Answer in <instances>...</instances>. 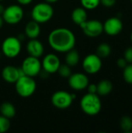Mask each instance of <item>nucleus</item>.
Masks as SVG:
<instances>
[{
    "label": "nucleus",
    "instance_id": "nucleus-1",
    "mask_svg": "<svg viewBox=\"0 0 132 133\" xmlns=\"http://www.w3.org/2000/svg\"><path fill=\"white\" fill-rule=\"evenodd\" d=\"M47 41L54 51L60 53H66L74 48L76 38L71 30L65 27H58L50 32Z\"/></svg>",
    "mask_w": 132,
    "mask_h": 133
},
{
    "label": "nucleus",
    "instance_id": "nucleus-2",
    "mask_svg": "<svg viewBox=\"0 0 132 133\" xmlns=\"http://www.w3.org/2000/svg\"><path fill=\"white\" fill-rule=\"evenodd\" d=\"M80 108L87 115L95 116L98 115L102 108L100 97L97 94L87 93L81 98Z\"/></svg>",
    "mask_w": 132,
    "mask_h": 133
},
{
    "label": "nucleus",
    "instance_id": "nucleus-3",
    "mask_svg": "<svg viewBox=\"0 0 132 133\" xmlns=\"http://www.w3.org/2000/svg\"><path fill=\"white\" fill-rule=\"evenodd\" d=\"M54 16V9L51 4L47 2H39L36 4L31 11L33 20L38 23H45L51 19Z\"/></svg>",
    "mask_w": 132,
    "mask_h": 133
},
{
    "label": "nucleus",
    "instance_id": "nucleus-4",
    "mask_svg": "<svg viewBox=\"0 0 132 133\" xmlns=\"http://www.w3.org/2000/svg\"><path fill=\"white\" fill-rule=\"evenodd\" d=\"M15 88L19 96L23 98H27L35 93L37 83L33 77L23 75L15 83Z\"/></svg>",
    "mask_w": 132,
    "mask_h": 133
},
{
    "label": "nucleus",
    "instance_id": "nucleus-5",
    "mask_svg": "<svg viewBox=\"0 0 132 133\" xmlns=\"http://www.w3.org/2000/svg\"><path fill=\"white\" fill-rule=\"evenodd\" d=\"M22 49L21 41L19 37L10 36L4 39L2 44V51L3 55L9 58L17 57Z\"/></svg>",
    "mask_w": 132,
    "mask_h": 133
},
{
    "label": "nucleus",
    "instance_id": "nucleus-6",
    "mask_svg": "<svg viewBox=\"0 0 132 133\" xmlns=\"http://www.w3.org/2000/svg\"><path fill=\"white\" fill-rule=\"evenodd\" d=\"M75 97L76 96L74 94L65 90H58L52 94L51 101L54 107L60 110H65L72 105Z\"/></svg>",
    "mask_w": 132,
    "mask_h": 133
},
{
    "label": "nucleus",
    "instance_id": "nucleus-7",
    "mask_svg": "<svg viewBox=\"0 0 132 133\" xmlns=\"http://www.w3.org/2000/svg\"><path fill=\"white\" fill-rule=\"evenodd\" d=\"M24 12L19 5H10L5 8L4 12L2 15L5 23L15 25L19 23L23 18Z\"/></svg>",
    "mask_w": 132,
    "mask_h": 133
},
{
    "label": "nucleus",
    "instance_id": "nucleus-8",
    "mask_svg": "<svg viewBox=\"0 0 132 133\" xmlns=\"http://www.w3.org/2000/svg\"><path fill=\"white\" fill-rule=\"evenodd\" d=\"M20 69L24 75L33 78L38 76L41 72V62L38 58L29 55L23 61Z\"/></svg>",
    "mask_w": 132,
    "mask_h": 133
},
{
    "label": "nucleus",
    "instance_id": "nucleus-9",
    "mask_svg": "<svg viewBox=\"0 0 132 133\" xmlns=\"http://www.w3.org/2000/svg\"><path fill=\"white\" fill-rule=\"evenodd\" d=\"M84 34L89 37H96L103 32V23L97 19L86 20L79 25Z\"/></svg>",
    "mask_w": 132,
    "mask_h": 133
},
{
    "label": "nucleus",
    "instance_id": "nucleus-10",
    "mask_svg": "<svg viewBox=\"0 0 132 133\" xmlns=\"http://www.w3.org/2000/svg\"><path fill=\"white\" fill-rule=\"evenodd\" d=\"M82 68L88 74H96L102 68V60L96 54H89L86 55L82 61Z\"/></svg>",
    "mask_w": 132,
    "mask_h": 133
},
{
    "label": "nucleus",
    "instance_id": "nucleus-11",
    "mask_svg": "<svg viewBox=\"0 0 132 133\" xmlns=\"http://www.w3.org/2000/svg\"><path fill=\"white\" fill-rule=\"evenodd\" d=\"M68 86L74 90L80 91L86 89L87 86L89 83L88 76L82 72H75L71 74L68 78Z\"/></svg>",
    "mask_w": 132,
    "mask_h": 133
},
{
    "label": "nucleus",
    "instance_id": "nucleus-12",
    "mask_svg": "<svg viewBox=\"0 0 132 133\" xmlns=\"http://www.w3.org/2000/svg\"><path fill=\"white\" fill-rule=\"evenodd\" d=\"M60 65L61 61L58 56L53 53L46 55L41 62L42 69L48 74H54L57 72Z\"/></svg>",
    "mask_w": 132,
    "mask_h": 133
},
{
    "label": "nucleus",
    "instance_id": "nucleus-13",
    "mask_svg": "<svg viewBox=\"0 0 132 133\" xmlns=\"http://www.w3.org/2000/svg\"><path fill=\"white\" fill-rule=\"evenodd\" d=\"M103 25V31L110 36H116L123 30V23L118 17H110Z\"/></svg>",
    "mask_w": 132,
    "mask_h": 133
},
{
    "label": "nucleus",
    "instance_id": "nucleus-14",
    "mask_svg": "<svg viewBox=\"0 0 132 133\" xmlns=\"http://www.w3.org/2000/svg\"><path fill=\"white\" fill-rule=\"evenodd\" d=\"M23 75L21 69H18L12 65L5 66L2 71V79L9 83H15L17 79Z\"/></svg>",
    "mask_w": 132,
    "mask_h": 133
},
{
    "label": "nucleus",
    "instance_id": "nucleus-15",
    "mask_svg": "<svg viewBox=\"0 0 132 133\" xmlns=\"http://www.w3.org/2000/svg\"><path fill=\"white\" fill-rule=\"evenodd\" d=\"M26 51L29 55L39 58L44 55V48L43 44L37 38L30 39L26 44Z\"/></svg>",
    "mask_w": 132,
    "mask_h": 133
},
{
    "label": "nucleus",
    "instance_id": "nucleus-16",
    "mask_svg": "<svg viewBox=\"0 0 132 133\" xmlns=\"http://www.w3.org/2000/svg\"><path fill=\"white\" fill-rule=\"evenodd\" d=\"M40 34V23H37L34 20H30L26 24L24 28V34L29 39L37 38Z\"/></svg>",
    "mask_w": 132,
    "mask_h": 133
},
{
    "label": "nucleus",
    "instance_id": "nucleus-17",
    "mask_svg": "<svg viewBox=\"0 0 132 133\" xmlns=\"http://www.w3.org/2000/svg\"><path fill=\"white\" fill-rule=\"evenodd\" d=\"M71 17L73 23L79 26L80 24L87 20L86 9H84L83 7H77L74 9L72 12Z\"/></svg>",
    "mask_w": 132,
    "mask_h": 133
},
{
    "label": "nucleus",
    "instance_id": "nucleus-18",
    "mask_svg": "<svg viewBox=\"0 0 132 133\" xmlns=\"http://www.w3.org/2000/svg\"><path fill=\"white\" fill-rule=\"evenodd\" d=\"M0 113L1 115L10 119L15 117L16 111L15 106L10 102H3L0 105Z\"/></svg>",
    "mask_w": 132,
    "mask_h": 133
},
{
    "label": "nucleus",
    "instance_id": "nucleus-19",
    "mask_svg": "<svg viewBox=\"0 0 132 133\" xmlns=\"http://www.w3.org/2000/svg\"><path fill=\"white\" fill-rule=\"evenodd\" d=\"M96 94L100 96H107L110 94L113 90L112 83L107 79H103L98 83Z\"/></svg>",
    "mask_w": 132,
    "mask_h": 133
},
{
    "label": "nucleus",
    "instance_id": "nucleus-20",
    "mask_svg": "<svg viewBox=\"0 0 132 133\" xmlns=\"http://www.w3.org/2000/svg\"><path fill=\"white\" fill-rule=\"evenodd\" d=\"M80 61V55L77 50L72 48L68 52H66L65 55V64L69 65L70 67L76 66Z\"/></svg>",
    "mask_w": 132,
    "mask_h": 133
},
{
    "label": "nucleus",
    "instance_id": "nucleus-21",
    "mask_svg": "<svg viewBox=\"0 0 132 133\" xmlns=\"http://www.w3.org/2000/svg\"><path fill=\"white\" fill-rule=\"evenodd\" d=\"M110 53H111V48L110 44L107 43L100 44L96 48V55L101 58L108 57L110 55Z\"/></svg>",
    "mask_w": 132,
    "mask_h": 133
},
{
    "label": "nucleus",
    "instance_id": "nucleus-22",
    "mask_svg": "<svg viewBox=\"0 0 132 133\" xmlns=\"http://www.w3.org/2000/svg\"><path fill=\"white\" fill-rule=\"evenodd\" d=\"M120 126L121 129L126 133L132 132V118L129 116H124L120 121Z\"/></svg>",
    "mask_w": 132,
    "mask_h": 133
},
{
    "label": "nucleus",
    "instance_id": "nucleus-23",
    "mask_svg": "<svg viewBox=\"0 0 132 133\" xmlns=\"http://www.w3.org/2000/svg\"><path fill=\"white\" fill-rule=\"evenodd\" d=\"M82 7L86 9H95L100 4V0H80Z\"/></svg>",
    "mask_w": 132,
    "mask_h": 133
},
{
    "label": "nucleus",
    "instance_id": "nucleus-24",
    "mask_svg": "<svg viewBox=\"0 0 132 133\" xmlns=\"http://www.w3.org/2000/svg\"><path fill=\"white\" fill-rule=\"evenodd\" d=\"M57 72H58L60 76L63 78H68L72 74L71 67L67 64H61Z\"/></svg>",
    "mask_w": 132,
    "mask_h": 133
},
{
    "label": "nucleus",
    "instance_id": "nucleus-25",
    "mask_svg": "<svg viewBox=\"0 0 132 133\" xmlns=\"http://www.w3.org/2000/svg\"><path fill=\"white\" fill-rule=\"evenodd\" d=\"M124 79L128 84H132V65H127L123 71Z\"/></svg>",
    "mask_w": 132,
    "mask_h": 133
},
{
    "label": "nucleus",
    "instance_id": "nucleus-26",
    "mask_svg": "<svg viewBox=\"0 0 132 133\" xmlns=\"http://www.w3.org/2000/svg\"><path fill=\"white\" fill-rule=\"evenodd\" d=\"M10 128V122L9 119L0 115V133L6 132Z\"/></svg>",
    "mask_w": 132,
    "mask_h": 133
},
{
    "label": "nucleus",
    "instance_id": "nucleus-27",
    "mask_svg": "<svg viewBox=\"0 0 132 133\" xmlns=\"http://www.w3.org/2000/svg\"><path fill=\"white\" fill-rule=\"evenodd\" d=\"M124 58L128 62V63H132V47H130L125 50Z\"/></svg>",
    "mask_w": 132,
    "mask_h": 133
},
{
    "label": "nucleus",
    "instance_id": "nucleus-28",
    "mask_svg": "<svg viewBox=\"0 0 132 133\" xmlns=\"http://www.w3.org/2000/svg\"><path fill=\"white\" fill-rule=\"evenodd\" d=\"M100 3L105 7H112L115 5L116 0H100Z\"/></svg>",
    "mask_w": 132,
    "mask_h": 133
},
{
    "label": "nucleus",
    "instance_id": "nucleus-29",
    "mask_svg": "<svg viewBox=\"0 0 132 133\" xmlns=\"http://www.w3.org/2000/svg\"><path fill=\"white\" fill-rule=\"evenodd\" d=\"M87 90H88V93H90V94H96V90H97V86L96 84H94V83H91L87 86Z\"/></svg>",
    "mask_w": 132,
    "mask_h": 133
},
{
    "label": "nucleus",
    "instance_id": "nucleus-30",
    "mask_svg": "<svg viewBox=\"0 0 132 133\" xmlns=\"http://www.w3.org/2000/svg\"><path fill=\"white\" fill-rule=\"evenodd\" d=\"M117 65H118L120 68L124 69V67H126V65H128V62L125 60V58H120L117 60Z\"/></svg>",
    "mask_w": 132,
    "mask_h": 133
},
{
    "label": "nucleus",
    "instance_id": "nucleus-31",
    "mask_svg": "<svg viewBox=\"0 0 132 133\" xmlns=\"http://www.w3.org/2000/svg\"><path fill=\"white\" fill-rule=\"evenodd\" d=\"M17 2L19 4V5H30L33 0H16Z\"/></svg>",
    "mask_w": 132,
    "mask_h": 133
},
{
    "label": "nucleus",
    "instance_id": "nucleus-32",
    "mask_svg": "<svg viewBox=\"0 0 132 133\" xmlns=\"http://www.w3.org/2000/svg\"><path fill=\"white\" fill-rule=\"evenodd\" d=\"M5 7H4V5H3L2 4L0 3V16H2V15L3 14L4 10H5Z\"/></svg>",
    "mask_w": 132,
    "mask_h": 133
},
{
    "label": "nucleus",
    "instance_id": "nucleus-33",
    "mask_svg": "<svg viewBox=\"0 0 132 133\" xmlns=\"http://www.w3.org/2000/svg\"><path fill=\"white\" fill-rule=\"evenodd\" d=\"M46 2H47V3H50V4H53V3H55V2H57L58 0H44Z\"/></svg>",
    "mask_w": 132,
    "mask_h": 133
},
{
    "label": "nucleus",
    "instance_id": "nucleus-34",
    "mask_svg": "<svg viewBox=\"0 0 132 133\" xmlns=\"http://www.w3.org/2000/svg\"><path fill=\"white\" fill-rule=\"evenodd\" d=\"M3 23H4V20H3V19H2V16H0V29L2 27Z\"/></svg>",
    "mask_w": 132,
    "mask_h": 133
},
{
    "label": "nucleus",
    "instance_id": "nucleus-35",
    "mask_svg": "<svg viewBox=\"0 0 132 133\" xmlns=\"http://www.w3.org/2000/svg\"><path fill=\"white\" fill-rule=\"evenodd\" d=\"M131 42H132V32H131Z\"/></svg>",
    "mask_w": 132,
    "mask_h": 133
},
{
    "label": "nucleus",
    "instance_id": "nucleus-36",
    "mask_svg": "<svg viewBox=\"0 0 132 133\" xmlns=\"http://www.w3.org/2000/svg\"><path fill=\"white\" fill-rule=\"evenodd\" d=\"M2 1H4V0H0V2H2Z\"/></svg>",
    "mask_w": 132,
    "mask_h": 133
},
{
    "label": "nucleus",
    "instance_id": "nucleus-37",
    "mask_svg": "<svg viewBox=\"0 0 132 133\" xmlns=\"http://www.w3.org/2000/svg\"><path fill=\"white\" fill-rule=\"evenodd\" d=\"M131 2H132V0H131Z\"/></svg>",
    "mask_w": 132,
    "mask_h": 133
}]
</instances>
